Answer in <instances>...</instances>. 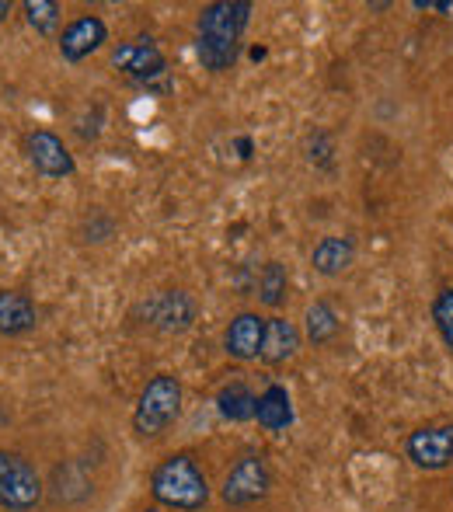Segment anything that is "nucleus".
<instances>
[{
  "label": "nucleus",
  "mask_w": 453,
  "mask_h": 512,
  "mask_svg": "<svg viewBox=\"0 0 453 512\" xmlns=\"http://www.w3.org/2000/svg\"><path fill=\"white\" fill-rule=\"evenodd\" d=\"M251 11L255 7L248 0H217V4H206L199 11L196 53L206 70L224 74V70L234 67L237 53H241V35L251 21Z\"/></svg>",
  "instance_id": "1"
},
{
  "label": "nucleus",
  "mask_w": 453,
  "mask_h": 512,
  "mask_svg": "<svg viewBox=\"0 0 453 512\" xmlns=\"http://www.w3.org/2000/svg\"><path fill=\"white\" fill-rule=\"evenodd\" d=\"M150 492L161 506L178 512H196L210 502L206 474L189 453H175L164 464H157L154 474H150Z\"/></svg>",
  "instance_id": "2"
},
{
  "label": "nucleus",
  "mask_w": 453,
  "mask_h": 512,
  "mask_svg": "<svg viewBox=\"0 0 453 512\" xmlns=\"http://www.w3.org/2000/svg\"><path fill=\"white\" fill-rule=\"evenodd\" d=\"M178 411H182V384H178L171 373H157L154 380H147L140 401H136V411H133L136 436H143V439L161 436L178 418Z\"/></svg>",
  "instance_id": "3"
},
{
  "label": "nucleus",
  "mask_w": 453,
  "mask_h": 512,
  "mask_svg": "<svg viewBox=\"0 0 453 512\" xmlns=\"http://www.w3.org/2000/svg\"><path fill=\"white\" fill-rule=\"evenodd\" d=\"M42 502V478L21 453L0 450V506L7 512H32Z\"/></svg>",
  "instance_id": "4"
},
{
  "label": "nucleus",
  "mask_w": 453,
  "mask_h": 512,
  "mask_svg": "<svg viewBox=\"0 0 453 512\" xmlns=\"http://www.w3.org/2000/svg\"><path fill=\"white\" fill-rule=\"evenodd\" d=\"M269 485H272V474H269V464H265L262 453H248L241 457L230 474L224 478V502L227 506H251V502L265 499L269 495Z\"/></svg>",
  "instance_id": "5"
},
{
  "label": "nucleus",
  "mask_w": 453,
  "mask_h": 512,
  "mask_svg": "<svg viewBox=\"0 0 453 512\" xmlns=\"http://www.w3.org/2000/svg\"><path fill=\"white\" fill-rule=\"evenodd\" d=\"M112 67L122 70V74H129L136 84H147L154 81V77H164L168 74V63H164V53L154 46V39H147V35H140V39H129L122 42V46L112 49Z\"/></svg>",
  "instance_id": "6"
},
{
  "label": "nucleus",
  "mask_w": 453,
  "mask_h": 512,
  "mask_svg": "<svg viewBox=\"0 0 453 512\" xmlns=\"http://www.w3.org/2000/svg\"><path fill=\"white\" fill-rule=\"evenodd\" d=\"M143 317H147L150 328L164 331V335H178V331H189L196 321V300L182 290H164L143 304Z\"/></svg>",
  "instance_id": "7"
},
{
  "label": "nucleus",
  "mask_w": 453,
  "mask_h": 512,
  "mask_svg": "<svg viewBox=\"0 0 453 512\" xmlns=\"http://www.w3.org/2000/svg\"><path fill=\"white\" fill-rule=\"evenodd\" d=\"M408 457L422 471H443L453 464V425H426L408 436Z\"/></svg>",
  "instance_id": "8"
},
{
  "label": "nucleus",
  "mask_w": 453,
  "mask_h": 512,
  "mask_svg": "<svg viewBox=\"0 0 453 512\" xmlns=\"http://www.w3.org/2000/svg\"><path fill=\"white\" fill-rule=\"evenodd\" d=\"M105 39H109L105 21L98 18V14H81V18L70 21V25L63 28L60 56L67 63H81V60H88L91 53H98V49L105 46Z\"/></svg>",
  "instance_id": "9"
},
{
  "label": "nucleus",
  "mask_w": 453,
  "mask_h": 512,
  "mask_svg": "<svg viewBox=\"0 0 453 512\" xmlns=\"http://www.w3.org/2000/svg\"><path fill=\"white\" fill-rule=\"evenodd\" d=\"M28 161L35 164V171L46 178H67L74 175V157L63 147V140L49 129L28 136Z\"/></svg>",
  "instance_id": "10"
},
{
  "label": "nucleus",
  "mask_w": 453,
  "mask_h": 512,
  "mask_svg": "<svg viewBox=\"0 0 453 512\" xmlns=\"http://www.w3.org/2000/svg\"><path fill=\"white\" fill-rule=\"evenodd\" d=\"M265 321L258 314H237L224 331V349L234 359H258L262 356Z\"/></svg>",
  "instance_id": "11"
},
{
  "label": "nucleus",
  "mask_w": 453,
  "mask_h": 512,
  "mask_svg": "<svg viewBox=\"0 0 453 512\" xmlns=\"http://www.w3.org/2000/svg\"><path fill=\"white\" fill-rule=\"evenodd\" d=\"M39 314L28 293L21 290H0V335H25L35 328Z\"/></svg>",
  "instance_id": "12"
},
{
  "label": "nucleus",
  "mask_w": 453,
  "mask_h": 512,
  "mask_svg": "<svg viewBox=\"0 0 453 512\" xmlns=\"http://www.w3.org/2000/svg\"><path fill=\"white\" fill-rule=\"evenodd\" d=\"M297 349H300L297 324L286 321V317H269V321H265V338H262L265 363H286Z\"/></svg>",
  "instance_id": "13"
},
{
  "label": "nucleus",
  "mask_w": 453,
  "mask_h": 512,
  "mask_svg": "<svg viewBox=\"0 0 453 512\" xmlns=\"http://www.w3.org/2000/svg\"><path fill=\"white\" fill-rule=\"evenodd\" d=\"M255 418L262 429L269 432H283L290 429L293 422V405H290V391L279 384H269L262 394H258V405H255Z\"/></svg>",
  "instance_id": "14"
},
{
  "label": "nucleus",
  "mask_w": 453,
  "mask_h": 512,
  "mask_svg": "<svg viewBox=\"0 0 453 512\" xmlns=\"http://www.w3.org/2000/svg\"><path fill=\"white\" fill-rule=\"evenodd\" d=\"M255 405H258L255 391L244 380H230L217 394V408L227 422H248V418H255Z\"/></svg>",
  "instance_id": "15"
},
{
  "label": "nucleus",
  "mask_w": 453,
  "mask_h": 512,
  "mask_svg": "<svg viewBox=\"0 0 453 512\" xmlns=\"http://www.w3.org/2000/svg\"><path fill=\"white\" fill-rule=\"evenodd\" d=\"M311 265L321 276H339L352 265V241L349 237H325V241L314 248Z\"/></svg>",
  "instance_id": "16"
},
{
  "label": "nucleus",
  "mask_w": 453,
  "mask_h": 512,
  "mask_svg": "<svg viewBox=\"0 0 453 512\" xmlns=\"http://www.w3.org/2000/svg\"><path fill=\"white\" fill-rule=\"evenodd\" d=\"M255 293L265 307H279L290 293V276H286V265L279 262H265L262 272L255 279Z\"/></svg>",
  "instance_id": "17"
},
{
  "label": "nucleus",
  "mask_w": 453,
  "mask_h": 512,
  "mask_svg": "<svg viewBox=\"0 0 453 512\" xmlns=\"http://www.w3.org/2000/svg\"><path fill=\"white\" fill-rule=\"evenodd\" d=\"M335 335H339V314H335L328 300H314L307 307V338L314 345H328Z\"/></svg>",
  "instance_id": "18"
},
{
  "label": "nucleus",
  "mask_w": 453,
  "mask_h": 512,
  "mask_svg": "<svg viewBox=\"0 0 453 512\" xmlns=\"http://www.w3.org/2000/svg\"><path fill=\"white\" fill-rule=\"evenodd\" d=\"M25 14H28V25L39 35H53L56 25H60V4L56 0H28Z\"/></svg>",
  "instance_id": "19"
},
{
  "label": "nucleus",
  "mask_w": 453,
  "mask_h": 512,
  "mask_svg": "<svg viewBox=\"0 0 453 512\" xmlns=\"http://www.w3.org/2000/svg\"><path fill=\"white\" fill-rule=\"evenodd\" d=\"M433 321H436V328H440V335H443V342H447V349L453 352V286H447V290H443L440 297H436Z\"/></svg>",
  "instance_id": "20"
},
{
  "label": "nucleus",
  "mask_w": 453,
  "mask_h": 512,
  "mask_svg": "<svg viewBox=\"0 0 453 512\" xmlns=\"http://www.w3.org/2000/svg\"><path fill=\"white\" fill-rule=\"evenodd\" d=\"M311 161L325 164V168H332V143H328L325 133H314L311 136Z\"/></svg>",
  "instance_id": "21"
},
{
  "label": "nucleus",
  "mask_w": 453,
  "mask_h": 512,
  "mask_svg": "<svg viewBox=\"0 0 453 512\" xmlns=\"http://www.w3.org/2000/svg\"><path fill=\"white\" fill-rule=\"evenodd\" d=\"M415 7L419 11H453L450 0H415Z\"/></svg>",
  "instance_id": "22"
},
{
  "label": "nucleus",
  "mask_w": 453,
  "mask_h": 512,
  "mask_svg": "<svg viewBox=\"0 0 453 512\" xmlns=\"http://www.w3.org/2000/svg\"><path fill=\"white\" fill-rule=\"evenodd\" d=\"M237 147H241V157L248 161V157H251V140H237Z\"/></svg>",
  "instance_id": "23"
},
{
  "label": "nucleus",
  "mask_w": 453,
  "mask_h": 512,
  "mask_svg": "<svg viewBox=\"0 0 453 512\" xmlns=\"http://www.w3.org/2000/svg\"><path fill=\"white\" fill-rule=\"evenodd\" d=\"M11 7H14V4H11V0H0V21H4V18H7V14H11Z\"/></svg>",
  "instance_id": "24"
},
{
  "label": "nucleus",
  "mask_w": 453,
  "mask_h": 512,
  "mask_svg": "<svg viewBox=\"0 0 453 512\" xmlns=\"http://www.w3.org/2000/svg\"><path fill=\"white\" fill-rule=\"evenodd\" d=\"M143 512H164V509H143Z\"/></svg>",
  "instance_id": "25"
}]
</instances>
